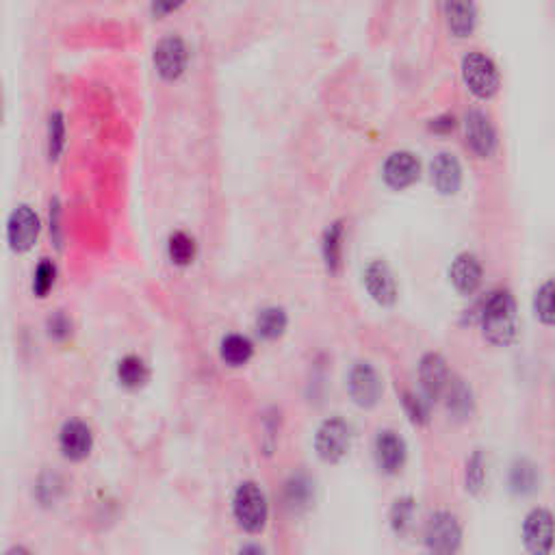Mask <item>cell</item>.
<instances>
[{
  "label": "cell",
  "mask_w": 555,
  "mask_h": 555,
  "mask_svg": "<svg viewBox=\"0 0 555 555\" xmlns=\"http://www.w3.org/2000/svg\"><path fill=\"white\" fill-rule=\"evenodd\" d=\"M484 339L497 348H507L518 337V311L515 295L507 289L492 291L480 313Z\"/></svg>",
  "instance_id": "obj_1"
},
{
  "label": "cell",
  "mask_w": 555,
  "mask_h": 555,
  "mask_svg": "<svg viewBox=\"0 0 555 555\" xmlns=\"http://www.w3.org/2000/svg\"><path fill=\"white\" fill-rule=\"evenodd\" d=\"M233 516L245 533H260L269 521V504L256 481H241L233 495Z\"/></svg>",
  "instance_id": "obj_2"
},
{
  "label": "cell",
  "mask_w": 555,
  "mask_h": 555,
  "mask_svg": "<svg viewBox=\"0 0 555 555\" xmlns=\"http://www.w3.org/2000/svg\"><path fill=\"white\" fill-rule=\"evenodd\" d=\"M423 547L427 555H458L462 547V523L449 510H436L423 527Z\"/></svg>",
  "instance_id": "obj_3"
},
{
  "label": "cell",
  "mask_w": 555,
  "mask_h": 555,
  "mask_svg": "<svg viewBox=\"0 0 555 555\" xmlns=\"http://www.w3.org/2000/svg\"><path fill=\"white\" fill-rule=\"evenodd\" d=\"M462 81L475 98L489 101L499 89V70L484 52H469L462 59Z\"/></svg>",
  "instance_id": "obj_4"
},
{
  "label": "cell",
  "mask_w": 555,
  "mask_h": 555,
  "mask_svg": "<svg viewBox=\"0 0 555 555\" xmlns=\"http://www.w3.org/2000/svg\"><path fill=\"white\" fill-rule=\"evenodd\" d=\"M352 447V429L341 417L326 418L315 434V452L323 462H341Z\"/></svg>",
  "instance_id": "obj_5"
},
{
  "label": "cell",
  "mask_w": 555,
  "mask_h": 555,
  "mask_svg": "<svg viewBox=\"0 0 555 555\" xmlns=\"http://www.w3.org/2000/svg\"><path fill=\"white\" fill-rule=\"evenodd\" d=\"M348 391L356 406L369 410V408L380 404L382 395H384V382H382V375L374 365L360 360L349 369Z\"/></svg>",
  "instance_id": "obj_6"
},
{
  "label": "cell",
  "mask_w": 555,
  "mask_h": 555,
  "mask_svg": "<svg viewBox=\"0 0 555 555\" xmlns=\"http://www.w3.org/2000/svg\"><path fill=\"white\" fill-rule=\"evenodd\" d=\"M41 233L40 215L29 204H18L7 219V243L13 252L24 254L33 250Z\"/></svg>",
  "instance_id": "obj_7"
},
{
  "label": "cell",
  "mask_w": 555,
  "mask_h": 555,
  "mask_svg": "<svg viewBox=\"0 0 555 555\" xmlns=\"http://www.w3.org/2000/svg\"><path fill=\"white\" fill-rule=\"evenodd\" d=\"M189 66V48L178 35H167L154 46V67L163 81H178Z\"/></svg>",
  "instance_id": "obj_8"
},
{
  "label": "cell",
  "mask_w": 555,
  "mask_h": 555,
  "mask_svg": "<svg viewBox=\"0 0 555 555\" xmlns=\"http://www.w3.org/2000/svg\"><path fill=\"white\" fill-rule=\"evenodd\" d=\"M523 544L532 555H549L553 551V515L547 507H533L523 521Z\"/></svg>",
  "instance_id": "obj_9"
},
{
  "label": "cell",
  "mask_w": 555,
  "mask_h": 555,
  "mask_svg": "<svg viewBox=\"0 0 555 555\" xmlns=\"http://www.w3.org/2000/svg\"><path fill=\"white\" fill-rule=\"evenodd\" d=\"M93 429L83 418H67L59 429V452L70 462H83L93 452Z\"/></svg>",
  "instance_id": "obj_10"
},
{
  "label": "cell",
  "mask_w": 555,
  "mask_h": 555,
  "mask_svg": "<svg viewBox=\"0 0 555 555\" xmlns=\"http://www.w3.org/2000/svg\"><path fill=\"white\" fill-rule=\"evenodd\" d=\"M464 135H467V145L480 159H489V156L495 154L497 130L484 111L471 109V111L464 115Z\"/></svg>",
  "instance_id": "obj_11"
},
{
  "label": "cell",
  "mask_w": 555,
  "mask_h": 555,
  "mask_svg": "<svg viewBox=\"0 0 555 555\" xmlns=\"http://www.w3.org/2000/svg\"><path fill=\"white\" fill-rule=\"evenodd\" d=\"M449 380H452V375H449L447 360H445L441 354L427 352L423 356L421 363H418V382H421L423 397H426L429 404L441 400Z\"/></svg>",
  "instance_id": "obj_12"
},
{
  "label": "cell",
  "mask_w": 555,
  "mask_h": 555,
  "mask_svg": "<svg viewBox=\"0 0 555 555\" xmlns=\"http://www.w3.org/2000/svg\"><path fill=\"white\" fill-rule=\"evenodd\" d=\"M374 454L382 473L397 475L406 464L408 447L404 438L397 432H392V429H380L378 436H375Z\"/></svg>",
  "instance_id": "obj_13"
},
{
  "label": "cell",
  "mask_w": 555,
  "mask_h": 555,
  "mask_svg": "<svg viewBox=\"0 0 555 555\" xmlns=\"http://www.w3.org/2000/svg\"><path fill=\"white\" fill-rule=\"evenodd\" d=\"M421 176V163L412 152L400 150L392 152L389 159L384 161V167H382V178H384L386 185L391 189L401 191L406 187L415 185Z\"/></svg>",
  "instance_id": "obj_14"
},
{
  "label": "cell",
  "mask_w": 555,
  "mask_h": 555,
  "mask_svg": "<svg viewBox=\"0 0 555 555\" xmlns=\"http://www.w3.org/2000/svg\"><path fill=\"white\" fill-rule=\"evenodd\" d=\"M365 289L371 295V300L380 306H392L397 302V282L392 276L391 267L384 260H371L365 267L363 274Z\"/></svg>",
  "instance_id": "obj_15"
},
{
  "label": "cell",
  "mask_w": 555,
  "mask_h": 555,
  "mask_svg": "<svg viewBox=\"0 0 555 555\" xmlns=\"http://www.w3.org/2000/svg\"><path fill=\"white\" fill-rule=\"evenodd\" d=\"M429 176H432V182L438 193L454 196L462 185V165L452 152H438L429 163Z\"/></svg>",
  "instance_id": "obj_16"
},
{
  "label": "cell",
  "mask_w": 555,
  "mask_h": 555,
  "mask_svg": "<svg viewBox=\"0 0 555 555\" xmlns=\"http://www.w3.org/2000/svg\"><path fill=\"white\" fill-rule=\"evenodd\" d=\"M449 280H452V285L458 293L473 295L481 285V263L478 256L471 252L455 256L452 267H449Z\"/></svg>",
  "instance_id": "obj_17"
},
{
  "label": "cell",
  "mask_w": 555,
  "mask_h": 555,
  "mask_svg": "<svg viewBox=\"0 0 555 555\" xmlns=\"http://www.w3.org/2000/svg\"><path fill=\"white\" fill-rule=\"evenodd\" d=\"M443 397H445V406H447V412L452 415L454 421H460V423L469 421V418L475 415L473 389H471L464 380H460V378L449 380Z\"/></svg>",
  "instance_id": "obj_18"
},
{
  "label": "cell",
  "mask_w": 555,
  "mask_h": 555,
  "mask_svg": "<svg viewBox=\"0 0 555 555\" xmlns=\"http://www.w3.org/2000/svg\"><path fill=\"white\" fill-rule=\"evenodd\" d=\"M315 501V481L306 473H293L285 484V504L293 515H304Z\"/></svg>",
  "instance_id": "obj_19"
},
{
  "label": "cell",
  "mask_w": 555,
  "mask_h": 555,
  "mask_svg": "<svg viewBox=\"0 0 555 555\" xmlns=\"http://www.w3.org/2000/svg\"><path fill=\"white\" fill-rule=\"evenodd\" d=\"M443 12L454 38H471V33L478 26V7L473 3H447Z\"/></svg>",
  "instance_id": "obj_20"
},
{
  "label": "cell",
  "mask_w": 555,
  "mask_h": 555,
  "mask_svg": "<svg viewBox=\"0 0 555 555\" xmlns=\"http://www.w3.org/2000/svg\"><path fill=\"white\" fill-rule=\"evenodd\" d=\"M115 375L127 391H139L150 382V366L145 365L141 356L128 354L119 358L118 366H115Z\"/></svg>",
  "instance_id": "obj_21"
},
{
  "label": "cell",
  "mask_w": 555,
  "mask_h": 555,
  "mask_svg": "<svg viewBox=\"0 0 555 555\" xmlns=\"http://www.w3.org/2000/svg\"><path fill=\"white\" fill-rule=\"evenodd\" d=\"M343 241H345V222L343 219H337L326 228L322 239V254H323V263H326V269L330 274H339L343 265Z\"/></svg>",
  "instance_id": "obj_22"
},
{
  "label": "cell",
  "mask_w": 555,
  "mask_h": 555,
  "mask_svg": "<svg viewBox=\"0 0 555 555\" xmlns=\"http://www.w3.org/2000/svg\"><path fill=\"white\" fill-rule=\"evenodd\" d=\"M254 356V343L243 334H226L219 343V358L233 369L248 365Z\"/></svg>",
  "instance_id": "obj_23"
},
{
  "label": "cell",
  "mask_w": 555,
  "mask_h": 555,
  "mask_svg": "<svg viewBox=\"0 0 555 555\" xmlns=\"http://www.w3.org/2000/svg\"><path fill=\"white\" fill-rule=\"evenodd\" d=\"M254 328L256 334L265 339V341H278L286 332V328H289V315H286L285 308L267 306L256 315Z\"/></svg>",
  "instance_id": "obj_24"
},
{
  "label": "cell",
  "mask_w": 555,
  "mask_h": 555,
  "mask_svg": "<svg viewBox=\"0 0 555 555\" xmlns=\"http://www.w3.org/2000/svg\"><path fill=\"white\" fill-rule=\"evenodd\" d=\"M538 484H541V471H538L536 464L532 460H516L510 469V490L515 495H532L536 492Z\"/></svg>",
  "instance_id": "obj_25"
},
{
  "label": "cell",
  "mask_w": 555,
  "mask_h": 555,
  "mask_svg": "<svg viewBox=\"0 0 555 555\" xmlns=\"http://www.w3.org/2000/svg\"><path fill=\"white\" fill-rule=\"evenodd\" d=\"M66 481L57 471H41L35 480V499L41 507H50L64 495Z\"/></svg>",
  "instance_id": "obj_26"
},
{
  "label": "cell",
  "mask_w": 555,
  "mask_h": 555,
  "mask_svg": "<svg viewBox=\"0 0 555 555\" xmlns=\"http://www.w3.org/2000/svg\"><path fill=\"white\" fill-rule=\"evenodd\" d=\"M415 512H417V501L412 499L410 495L397 497V499L392 501L391 512H389L391 530L395 532L397 536H406V533L412 530V521H415Z\"/></svg>",
  "instance_id": "obj_27"
},
{
  "label": "cell",
  "mask_w": 555,
  "mask_h": 555,
  "mask_svg": "<svg viewBox=\"0 0 555 555\" xmlns=\"http://www.w3.org/2000/svg\"><path fill=\"white\" fill-rule=\"evenodd\" d=\"M167 256L178 267H187L196 259V239L187 234L185 230H176L167 239Z\"/></svg>",
  "instance_id": "obj_28"
},
{
  "label": "cell",
  "mask_w": 555,
  "mask_h": 555,
  "mask_svg": "<svg viewBox=\"0 0 555 555\" xmlns=\"http://www.w3.org/2000/svg\"><path fill=\"white\" fill-rule=\"evenodd\" d=\"M46 144H48V159L50 161L59 159L61 152L66 148V115L61 111L50 113Z\"/></svg>",
  "instance_id": "obj_29"
},
{
  "label": "cell",
  "mask_w": 555,
  "mask_h": 555,
  "mask_svg": "<svg viewBox=\"0 0 555 555\" xmlns=\"http://www.w3.org/2000/svg\"><path fill=\"white\" fill-rule=\"evenodd\" d=\"M486 484V460L480 449H475L467 460V469H464V486L471 495H480Z\"/></svg>",
  "instance_id": "obj_30"
},
{
  "label": "cell",
  "mask_w": 555,
  "mask_h": 555,
  "mask_svg": "<svg viewBox=\"0 0 555 555\" xmlns=\"http://www.w3.org/2000/svg\"><path fill=\"white\" fill-rule=\"evenodd\" d=\"M57 282V265L50 259H41L33 271V295L44 300Z\"/></svg>",
  "instance_id": "obj_31"
},
{
  "label": "cell",
  "mask_w": 555,
  "mask_h": 555,
  "mask_svg": "<svg viewBox=\"0 0 555 555\" xmlns=\"http://www.w3.org/2000/svg\"><path fill=\"white\" fill-rule=\"evenodd\" d=\"M533 313H536L538 322L544 323V326H553V280H547L542 286H538L536 295H533Z\"/></svg>",
  "instance_id": "obj_32"
},
{
  "label": "cell",
  "mask_w": 555,
  "mask_h": 555,
  "mask_svg": "<svg viewBox=\"0 0 555 555\" xmlns=\"http://www.w3.org/2000/svg\"><path fill=\"white\" fill-rule=\"evenodd\" d=\"M401 404H404V412L406 417L410 418V423H415V426H427L429 421V401L423 395H417V392L406 391L404 395H401Z\"/></svg>",
  "instance_id": "obj_33"
},
{
  "label": "cell",
  "mask_w": 555,
  "mask_h": 555,
  "mask_svg": "<svg viewBox=\"0 0 555 555\" xmlns=\"http://www.w3.org/2000/svg\"><path fill=\"white\" fill-rule=\"evenodd\" d=\"M72 319L64 311H55L46 319V334L55 343H66L72 337Z\"/></svg>",
  "instance_id": "obj_34"
},
{
  "label": "cell",
  "mask_w": 555,
  "mask_h": 555,
  "mask_svg": "<svg viewBox=\"0 0 555 555\" xmlns=\"http://www.w3.org/2000/svg\"><path fill=\"white\" fill-rule=\"evenodd\" d=\"M61 215H64V207H61L59 198H52L50 200V239L57 245V250H61L64 245V226H61Z\"/></svg>",
  "instance_id": "obj_35"
},
{
  "label": "cell",
  "mask_w": 555,
  "mask_h": 555,
  "mask_svg": "<svg viewBox=\"0 0 555 555\" xmlns=\"http://www.w3.org/2000/svg\"><path fill=\"white\" fill-rule=\"evenodd\" d=\"M455 128V118L454 115H438V118H434L432 122H429V130H434V133H441V135H447L452 133V130Z\"/></svg>",
  "instance_id": "obj_36"
},
{
  "label": "cell",
  "mask_w": 555,
  "mask_h": 555,
  "mask_svg": "<svg viewBox=\"0 0 555 555\" xmlns=\"http://www.w3.org/2000/svg\"><path fill=\"white\" fill-rule=\"evenodd\" d=\"M237 555H267V551H265L263 547H260V544L248 542V544H243V547L239 549Z\"/></svg>",
  "instance_id": "obj_37"
},
{
  "label": "cell",
  "mask_w": 555,
  "mask_h": 555,
  "mask_svg": "<svg viewBox=\"0 0 555 555\" xmlns=\"http://www.w3.org/2000/svg\"><path fill=\"white\" fill-rule=\"evenodd\" d=\"M174 9H178V4H165V3H154L152 4V13L154 15H165L170 12H174Z\"/></svg>",
  "instance_id": "obj_38"
},
{
  "label": "cell",
  "mask_w": 555,
  "mask_h": 555,
  "mask_svg": "<svg viewBox=\"0 0 555 555\" xmlns=\"http://www.w3.org/2000/svg\"><path fill=\"white\" fill-rule=\"evenodd\" d=\"M3 555H33V551L26 544H12Z\"/></svg>",
  "instance_id": "obj_39"
}]
</instances>
